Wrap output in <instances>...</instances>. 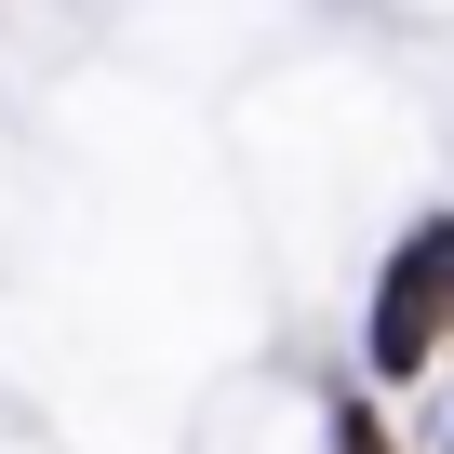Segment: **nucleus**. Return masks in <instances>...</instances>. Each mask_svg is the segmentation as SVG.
I'll return each instance as SVG.
<instances>
[{
	"label": "nucleus",
	"mask_w": 454,
	"mask_h": 454,
	"mask_svg": "<svg viewBox=\"0 0 454 454\" xmlns=\"http://www.w3.org/2000/svg\"><path fill=\"white\" fill-rule=\"evenodd\" d=\"M334 454H387V427L374 414H334Z\"/></svg>",
	"instance_id": "f03ea898"
},
{
	"label": "nucleus",
	"mask_w": 454,
	"mask_h": 454,
	"mask_svg": "<svg viewBox=\"0 0 454 454\" xmlns=\"http://www.w3.org/2000/svg\"><path fill=\"white\" fill-rule=\"evenodd\" d=\"M361 348H374V374H427L454 348V214L387 254V294H374V334Z\"/></svg>",
	"instance_id": "f257e3e1"
}]
</instances>
